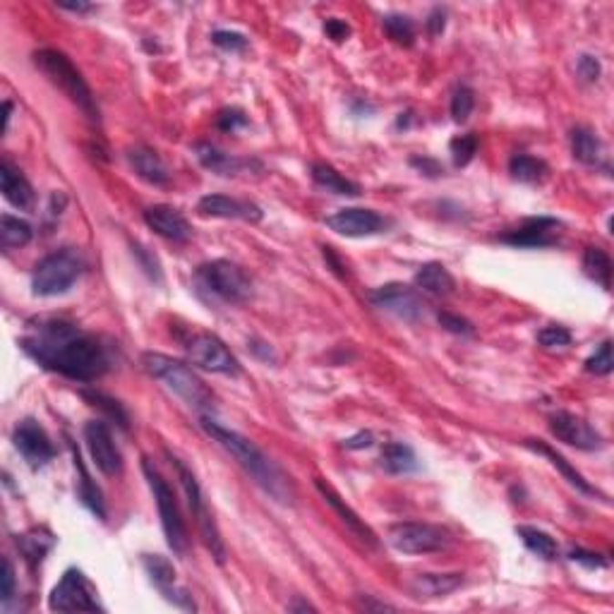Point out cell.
Returning a JSON list of instances; mask_svg holds the SVG:
<instances>
[{
	"mask_svg": "<svg viewBox=\"0 0 614 614\" xmlns=\"http://www.w3.org/2000/svg\"><path fill=\"white\" fill-rule=\"evenodd\" d=\"M70 446H72V461H75V471L79 473V485H77L79 502L85 504L87 509L92 511L94 517L104 521V518H106L104 492H101V487L94 483L92 476H89V471H87V466H85V461H82V456H79L77 446H75V445H70Z\"/></svg>",
	"mask_w": 614,
	"mask_h": 614,
	"instance_id": "cell-26",
	"label": "cell"
},
{
	"mask_svg": "<svg viewBox=\"0 0 614 614\" xmlns=\"http://www.w3.org/2000/svg\"><path fill=\"white\" fill-rule=\"evenodd\" d=\"M370 301L384 310V312L394 314L404 322H418L423 317V301L420 295L405 283H386V286L377 288Z\"/></svg>",
	"mask_w": 614,
	"mask_h": 614,
	"instance_id": "cell-15",
	"label": "cell"
},
{
	"mask_svg": "<svg viewBox=\"0 0 614 614\" xmlns=\"http://www.w3.org/2000/svg\"><path fill=\"white\" fill-rule=\"evenodd\" d=\"M216 125H219V130L233 132L238 130V128H242V125H248V118H245V113L238 111V108H226V111L219 113Z\"/></svg>",
	"mask_w": 614,
	"mask_h": 614,
	"instance_id": "cell-44",
	"label": "cell"
},
{
	"mask_svg": "<svg viewBox=\"0 0 614 614\" xmlns=\"http://www.w3.org/2000/svg\"><path fill=\"white\" fill-rule=\"evenodd\" d=\"M169 461L176 468L178 480L183 485L185 496H188V507L192 511V517H195V523L197 528H200V536H202L204 545H207V549H210L211 557L216 559V564H223L226 562V545H223L221 533L216 528V521L211 517L210 507H207V499H204V492L200 487V483H197L195 473L189 471L188 466L178 456H173V454H169Z\"/></svg>",
	"mask_w": 614,
	"mask_h": 614,
	"instance_id": "cell-7",
	"label": "cell"
},
{
	"mask_svg": "<svg viewBox=\"0 0 614 614\" xmlns=\"http://www.w3.org/2000/svg\"><path fill=\"white\" fill-rule=\"evenodd\" d=\"M34 66L39 67L48 77V82L58 87L60 92L66 94L87 118L92 123H98L97 98L87 85V79L82 77V72L72 66V60L66 53L56 51V48H41V51L34 53Z\"/></svg>",
	"mask_w": 614,
	"mask_h": 614,
	"instance_id": "cell-4",
	"label": "cell"
},
{
	"mask_svg": "<svg viewBox=\"0 0 614 614\" xmlns=\"http://www.w3.org/2000/svg\"><path fill=\"white\" fill-rule=\"evenodd\" d=\"M523 445H526V449H530V451H536V454H540V456H545L549 461V464L555 466L557 471L562 473L564 476V480H567L568 485H574L576 490L578 492H583V495H590V496H602L600 492L595 490L593 485L588 483V480H586V477L581 476V473L576 471L574 466L568 464L567 458L562 456V454H557L555 449H552V446H547L545 445V442H540V439H526V442H523Z\"/></svg>",
	"mask_w": 614,
	"mask_h": 614,
	"instance_id": "cell-24",
	"label": "cell"
},
{
	"mask_svg": "<svg viewBox=\"0 0 614 614\" xmlns=\"http://www.w3.org/2000/svg\"><path fill=\"white\" fill-rule=\"evenodd\" d=\"M197 211L202 216H211V219H238V221L248 223L261 221V210L257 204L226 195H204L197 202Z\"/></svg>",
	"mask_w": 614,
	"mask_h": 614,
	"instance_id": "cell-19",
	"label": "cell"
},
{
	"mask_svg": "<svg viewBox=\"0 0 614 614\" xmlns=\"http://www.w3.org/2000/svg\"><path fill=\"white\" fill-rule=\"evenodd\" d=\"M195 154L200 159V164L207 170L216 173V176H238V173H245L255 166V161H248V159H238L233 154H226L223 149L214 147L210 142H197Z\"/></svg>",
	"mask_w": 614,
	"mask_h": 614,
	"instance_id": "cell-22",
	"label": "cell"
},
{
	"mask_svg": "<svg viewBox=\"0 0 614 614\" xmlns=\"http://www.w3.org/2000/svg\"><path fill=\"white\" fill-rule=\"evenodd\" d=\"M578 75H581L586 82H595V79L600 77V63L593 56H581L578 58Z\"/></svg>",
	"mask_w": 614,
	"mask_h": 614,
	"instance_id": "cell-48",
	"label": "cell"
},
{
	"mask_svg": "<svg viewBox=\"0 0 614 614\" xmlns=\"http://www.w3.org/2000/svg\"><path fill=\"white\" fill-rule=\"evenodd\" d=\"M60 10H67V13H89L92 5H87V3H58Z\"/></svg>",
	"mask_w": 614,
	"mask_h": 614,
	"instance_id": "cell-53",
	"label": "cell"
},
{
	"mask_svg": "<svg viewBox=\"0 0 614 614\" xmlns=\"http://www.w3.org/2000/svg\"><path fill=\"white\" fill-rule=\"evenodd\" d=\"M82 271H85V260L77 250H56L34 267L32 293L39 298H56V295L67 293L77 283Z\"/></svg>",
	"mask_w": 614,
	"mask_h": 614,
	"instance_id": "cell-5",
	"label": "cell"
},
{
	"mask_svg": "<svg viewBox=\"0 0 614 614\" xmlns=\"http://www.w3.org/2000/svg\"><path fill=\"white\" fill-rule=\"evenodd\" d=\"M85 442L92 454V461L104 476H118L123 471V456H120V449L113 442V435L106 423L89 420L85 425Z\"/></svg>",
	"mask_w": 614,
	"mask_h": 614,
	"instance_id": "cell-13",
	"label": "cell"
},
{
	"mask_svg": "<svg viewBox=\"0 0 614 614\" xmlns=\"http://www.w3.org/2000/svg\"><path fill=\"white\" fill-rule=\"evenodd\" d=\"M13 445L32 468H41L56 456V446H53L48 432L32 418L17 423L13 432Z\"/></svg>",
	"mask_w": 614,
	"mask_h": 614,
	"instance_id": "cell-12",
	"label": "cell"
},
{
	"mask_svg": "<svg viewBox=\"0 0 614 614\" xmlns=\"http://www.w3.org/2000/svg\"><path fill=\"white\" fill-rule=\"evenodd\" d=\"M142 471L147 483H149V490L157 499L159 507V518H161V528H164L166 543L169 547L176 552V555L185 557L189 549V537H188V526L183 521V514H180V507H178V499L170 490V485L166 483L164 476L151 466L149 458H142Z\"/></svg>",
	"mask_w": 614,
	"mask_h": 614,
	"instance_id": "cell-6",
	"label": "cell"
},
{
	"mask_svg": "<svg viewBox=\"0 0 614 614\" xmlns=\"http://www.w3.org/2000/svg\"><path fill=\"white\" fill-rule=\"evenodd\" d=\"M82 399L89 401V405H94V408H98V411H104L106 415H108L116 425L123 427V430L130 427V418H128L125 408L118 404V401L111 399V396H106V394H101V392H82Z\"/></svg>",
	"mask_w": 614,
	"mask_h": 614,
	"instance_id": "cell-37",
	"label": "cell"
},
{
	"mask_svg": "<svg viewBox=\"0 0 614 614\" xmlns=\"http://www.w3.org/2000/svg\"><path fill=\"white\" fill-rule=\"evenodd\" d=\"M22 351L41 367L75 382H94L111 365L101 341L66 320L36 322L22 339Z\"/></svg>",
	"mask_w": 614,
	"mask_h": 614,
	"instance_id": "cell-1",
	"label": "cell"
},
{
	"mask_svg": "<svg viewBox=\"0 0 614 614\" xmlns=\"http://www.w3.org/2000/svg\"><path fill=\"white\" fill-rule=\"evenodd\" d=\"M202 427L204 432L214 439L216 445L229 451L230 456L236 458L242 471L248 473V476H252V480H255V483L260 485L261 490L267 492L274 502L293 504L295 490L293 483H291V477H288L286 473H283L281 468H279V466H276L274 461L255 445V442H250L248 437H242L240 432L219 425V423L211 418H202Z\"/></svg>",
	"mask_w": 614,
	"mask_h": 614,
	"instance_id": "cell-2",
	"label": "cell"
},
{
	"mask_svg": "<svg viewBox=\"0 0 614 614\" xmlns=\"http://www.w3.org/2000/svg\"><path fill=\"white\" fill-rule=\"evenodd\" d=\"M197 283L207 293L221 298L223 302L242 305L252 298V279L245 274V269L229 260L207 261L197 269Z\"/></svg>",
	"mask_w": 614,
	"mask_h": 614,
	"instance_id": "cell-8",
	"label": "cell"
},
{
	"mask_svg": "<svg viewBox=\"0 0 614 614\" xmlns=\"http://www.w3.org/2000/svg\"><path fill=\"white\" fill-rule=\"evenodd\" d=\"M445 25H446V13L442 7H435L430 13V20H427V29H430L432 36H439V34L445 32Z\"/></svg>",
	"mask_w": 614,
	"mask_h": 614,
	"instance_id": "cell-50",
	"label": "cell"
},
{
	"mask_svg": "<svg viewBox=\"0 0 614 614\" xmlns=\"http://www.w3.org/2000/svg\"><path fill=\"white\" fill-rule=\"evenodd\" d=\"M211 41H214L219 48H223V51H230V53L245 51V48H248V39H245L242 34L226 32V29H219V32L211 34Z\"/></svg>",
	"mask_w": 614,
	"mask_h": 614,
	"instance_id": "cell-43",
	"label": "cell"
},
{
	"mask_svg": "<svg viewBox=\"0 0 614 614\" xmlns=\"http://www.w3.org/2000/svg\"><path fill=\"white\" fill-rule=\"evenodd\" d=\"M571 154L581 164L598 166L602 161L605 147L590 128H574L571 130Z\"/></svg>",
	"mask_w": 614,
	"mask_h": 614,
	"instance_id": "cell-29",
	"label": "cell"
},
{
	"mask_svg": "<svg viewBox=\"0 0 614 614\" xmlns=\"http://www.w3.org/2000/svg\"><path fill=\"white\" fill-rule=\"evenodd\" d=\"M3 588H0V598H3V602H10L13 600L15 595V567L10 559H3Z\"/></svg>",
	"mask_w": 614,
	"mask_h": 614,
	"instance_id": "cell-46",
	"label": "cell"
},
{
	"mask_svg": "<svg viewBox=\"0 0 614 614\" xmlns=\"http://www.w3.org/2000/svg\"><path fill=\"white\" fill-rule=\"evenodd\" d=\"M549 430L555 435L559 442L568 446H576V449L583 451H595L602 449V435L595 427H590L588 423L574 413L568 411H557L552 413V418H549Z\"/></svg>",
	"mask_w": 614,
	"mask_h": 614,
	"instance_id": "cell-14",
	"label": "cell"
},
{
	"mask_svg": "<svg viewBox=\"0 0 614 614\" xmlns=\"http://www.w3.org/2000/svg\"><path fill=\"white\" fill-rule=\"evenodd\" d=\"M583 271L588 276L590 281H595L598 286H602L605 291H609L612 286V260L605 250L600 248H588L583 252Z\"/></svg>",
	"mask_w": 614,
	"mask_h": 614,
	"instance_id": "cell-33",
	"label": "cell"
},
{
	"mask_svg": "<svg viewBox=\"0 0 614 614\" xmlns=\"http://www.w3.org/2000/svg\"><path fill=\"white\" fill-rule=\"evenodd\" d=\"M464 574H418L413 576L408 588L415 598H446L461 588Z\"/></svg>",
	"mask_w": 614,
	"mask_h": 614,
	"instance_id": "cell-27",
	"label": "cell"
},
{
	"mask_svg": "<svg viewBox=\"0 0 614 614\" xmlns=\"http://www.w3.org/2000/svg\"><path fill=\"white\" fill-rule=\"evenodd\" d=\"M48 609L53 612H104L98 593L79 568H67L63 578L48 595Z\"/></svg>",
	"mask_w": 614,
	"mask_h": 614,
	"instance_id": "cell-9",
	"label": "cell"
},
{
	"mask_svg": "<svg viewBox=\"0 0 614 614\" xmlns=\"http://www.w3.org/2000/svg\"><path fill=\"white\" fill-rule=\"evenodd\" d=\"M415 286L423 288V291L430 295H439V298H445V295H451L456 291L454 276H451L449 269H446L445 264H439V261H427V264H423V267L415 271Z\"/></svg>",
	"mask_w": 614,
	"mask_h": 614,
	"instance_id": "cell-28",
	"label": "cell"
},
{
	"mask_svg": "<svg viewBox=\"0 0 614 614\" xmlns=\"http://www.w3.org/2000/svg\"><path fill=\"white\" fill-rule=\"evenodd\" d=\"M0 188H3V197L15 210H32L34 207V188L22 176V170L15 169L7 159H3V164H0Z\"/></svg>",
	"mask_w": 614,
	"mask_h": 614,
	"instance_id": "cell-23",
	"label": "cell"
},
{
	"mask_svg": "<svg viewBox=\"0 0 614 614\" xmlns=\"http://www.w3.org/2000/svg\"><path fill=\"white\" fill-rule=\"evenodd\" d=\"M128 161H130L132 170L142 178L144 183L149 185H166L169 183V173H166V166L161 161L157 151L149 149V147H130L128 149Z\"/></svg>",
	"mask_w": 614,
	"mask_h": 614,
	"instance_id": "cell-25",
	"label": "cell"
},
{
	"mask_svg": "<svg viewBox=\"0 0 614 614\" xmlns=\"http://www.w3.org/2000/svg\"><path fill=\"white\" fill-rule=\"evenodd\" d=\"M439 324L451 333H473V324L464 317L451 312H439Z\"/></svg>",
	"mask_w": 614,
	"mask_h": 614,
	"instance_id": "cell-45",
	"label": "cell"
},
{
	"mask_svg": "<svg viewBox=\"0 0 614 614\" xmlns=\"http://www.w3.org/2000/svg\"><path fill=\"white\" fill-rule=\"evenodd\" d=\"M537 343L543 348H567L571 346V332L559 324H549L537 332Z\"/></svg>",
	"mask_w": 614,
	"mask_h": 614,
	"instance_id": "cell-41",
	"label": "cell"
},
{
	"mask_svg": "<svg viewBox=\"0 0 614 614\" xmlns=\"http://www.w3.org/2000/svg\"><path fill=\"white\" fill-rule=\"evenodd\" d=\"M53 543H56L53 536L44 528H34L29 530V533H25V536L17 537V547H20V552L25 555L29 567H36V564L48 555V549L53 547Z\"/></svg>",
	"mask_w": 614,
	"mask_h": 614,
	"instance_id": "cell-34",
	"label": "cell"
},
{
	"mask_svg": "<svg viewBox=\"0 0 614 614\" xmlns=\"http://www.w3.org/2000/svg\"><path fill=\"white\" fill-rule=\"evenodd\" d=\"M386 540L401 555H432V552L446 547L449 536H446V530L432 526V523L405 521L394 523L386 533Z\"/></svg>",
	"mask_w": 614,
	"mask_h": 614,
	"instance_id": "cell-11",
	"label": "cell"
},
{
	"mask_svg": "<svg viewBox=\"0 0 614 614\" xmlns=\"http://www.w3.org/2000/svg\"><path fill=\"white\" fill-rule=\"evenodd\" d=\"M147 574H149L151 583L161 590V595H166V600H170L178 608L195 609V602H192V595L188 593V588L178 586V576L173 564L161 555H147L142 559Z\"/></svg>",
	"mask_w": 614,
	"mask_h": 614,
	"instance_id": "cell-18",
	"label": "cell"
},
{
	"mask_svg": "<svg viewBox=\"0 0 614 614\" xmlns=\"http://www.w3.org/2000/svg\"><path fill=\"white\" fill-rule=\"evenodd\" d=\"M10 116H13V104L5 101V104H3V130H7V125H10Z\"/></svg>",
	"mask_w": 614,
	"mask_h": 614,
	"instance_id": "cell-55",
	"label": "cell"
},
{
	"mask_svg": "<svg viewBox=\"0 0 614 614\" xmlns=\"http://www.w3.org/2000/svg\"><path fill=\"white\" fill-rule=\"evenodd\" d=\"M183 348L195 365L204 367L210 373L229 374V377L240 374V363H238L236 355L230 353L226 343L216 333L189 332L183 339Z\"/></svg>",
	"mask_w": 614,
	"mask_h": 614,
	"instance_id": "cell-10",
	"label": "cell"
},
{
	"mask_svg": "<svg viewBox=\"0 0 614 614\" xmlns=\"http://www.w3.org/2000/svg\"><path fill=\"white\" fill-rule=\"evenodd\" d=\"M382 466L392 476H408V473L418 471V456L413 446L404 445V442H389L382 449Z\"/></svg>",
	"mask_w": 614,
	"mask_h": 614,
	"instance_id": "cell-30",
	"label": "cell"
},
{
	"mask_svg": "<svg viewBox=\"0 0 614 614\" xmlns=\"http://www.w3.org/2000/svg\"><path fill=\"white\" fill-rule=\"evenodd\" d=\"M509 173L518 183H540L547 176V164L530 154H514L509 161Z\"/></svg>",
	"mask_w": 614,
	"mask_h": 614,
	"instance_id": "cell-36",
	"label": "cell"
},
{
	"mask_svg": "<svg viewBox=\"0 0 614 614\" xmlns=\"http://www.w3.org/2000/svg\"><path fill=\"white\" fill-rule=\"evenodd\" d=\"M343 445H346V449H367V446L374 445V437L373 432H358L355 437L346 439Z\"/></svg>",
	"mask_w": 614,
	"mask_h": 614,
	"instance_id": "cell-51",
	"label": "cell"
},
{
	"mask_svg": "<svg viewBox=\"0 0 614 614\" xmlns=\"http://www.w3.org/2000/svg\"><path fill=\"white\" fill-rule=\"evenodd\" d=\"M562 233V221H557L552 216H536L526 219L518 229H511L499 236V240L517 248H547L559 240Z\"/></svg>",
	"mask_w": 614,
	"mask_h": 614,
	"instance_id": "cell-16",
	"label": "cell"
},
{
	"mask_svg": "<svg viewBox=\"0 0 614 614\" xmlns=\"http://www.w3.org/2000/svg\"><path fill=\"white\" fill-rule=\"evenodd\" d=\"M142 365L151 377L159 379L176 396H180L189 408L210 411L211 405H214V394H211L210 386L192 373V367L180 363V360L164 353H144Z\"/></svg>",
	"mask_w": 614,
	"mask_h": 614,
	"instance_id": "cell-3",
	"label": "cell"
},
{
	"mask_svg": "<svg viewBox=\"0 0 614 614\" xmlns=\"http://www.w3.org/2000/svg\"><path fill=\"white\" fill-rule=\"evenodd\" d=\"M382 26H384L386 36L399 46H411L413 39H415V25L405 15H386L382 20Z\"/></svg>",
	"mask_w": 614,
	"mask_h": 614,
	"instance_id": "cell-38",
	"label": "cell"
},
{
	"mask_svg": "<svg viewBox=\"0 0 614 614\" xmlns=\"http://www.w3.org/2000/svg\"><path fill=\"white\" fill-rule=\"evenodd\" d=\"M288 609H314L310 602H295V605H288Z\"/></svg>",
	"mask_w": 614,
	"mask_h": 614,
	"instance_id": "cell-56",
	"label": "cell"
},
{
	"mask_svg": "<svg viewBox=\"0 0 614 614\" xmlns=\"http://www.w3.org/2000/svg\"><path fill=\"white\" fill-rule=\"evenodd\" d=\"M473 108H476V92L471 87H458L451 97V118L456 123H466L471 118Z\"/></svg>",
	"mask_w": 614,
	"mask_h": 614,
	"instance_id": "cell-40",
	"label": "cell"
},
{
	"mask_svg": "<svg viewBox=\"0 0 614 614\" xmlns=\"http://www.w3.org/2000/svg\"><path fill=\"white\" fill-rule=\"evenodd\" d=\"M324 32H327L329 39L341 44V41H346L348 36H351V26H348L343 20H339V17H332V20L324 22Z\"/></svg>",
	"mask_w": 614,
	"mask_h": 614,
	"instance_id": "cell-47",
	"label": "cell"
},
{
	"mask_svg": "<svg viewBox=\"0 0 614 614\" xmlns=\"http://www.w3.org/2000/svg\"><path fill=\"white\" fill-rule=\"evenodd\" d=\"M571 562H578V564H583V567H588V568H602V567H608V562H605V559H602V555H595V552H586V549H574V552H571Z\"/></svg>",
	"mask_w": 614,
	"mask_h": 614,
	"instance_id": "cell-49",
	"label": "cell"
},
{
	"mask_svg": "<svg viewBox=\"0 0 614 614\" xmlns=\"http://www.w3.org/2000/svg\"><path fill=\"white\" fill-rule=\"evenodd\" d=\"M144 223L149 226L157 236L166 238V240L173 242H185L192 236V226L188 223L183 214L169 204H157V207H149L144 211Z\"/></svg>",
	"mask_w": 614,
	"mask_h": 614,
	"instance_id": "cell-21",
	"label": "cell"
},
{
	"mask_svg": "<svg viewBox=\"0 0 614 614\" xmlns=\"http://www.w3.org/2000/svg\"><path fill=\"white\" fill-rule=\"evenodd\" d=\"M517 536L521 537L523 545L533 552V555H537L540 559H545V562H552V559H557V555H559V545H557V540L549 533H545V530L540 528H533V526H517Z\"/></svg>",
	"mask_w": 614,
	"mask_h": 614,
	"instance_id": "cell-32",
	"label": "cell"
},
{
	"mask_svg": "<svg viewBox=\"0 0 614 614\" xmlns=\"http://www.w3.org/2000/svg\"><path fill=\"white\" fill-rule=\"evenodd\" d=\"M32 238H34L32 223L20 219V216L3 214V219H0V240H3V248L5 250L25 248Z\"/></svg>",
	"mask_w": 614,
	"mask_h": 614,
	"instance_id": "cell-35",
	"label": "cell"
},
{
	"mask_svg": "<svg viewBox=\"0 0 614 614\" xmlns=\"http://www.w3.org/2000/svg\"><path fill=\"white\" fill-rule=\"evenodd\" d=\"M451 159H454V166L456 169H464L473 161V157L477 154V138L476 135H458L456 139H451L449 144Z\"/></svg>",
	"mask_w": 614,
	"mask_h": 614,
	"instance_id": "cell-39",
	"label": "cell"
},
{
	"mask_svg": "<svg viewBox=\"0 0 614 614\" xmlns=\"http://www.w3.org/2000/svg\"><path fill=\"white\" fill-rule=\"evenodd\" d=\"M324 260L329 261V267H332L333 271H336V274L341 276V279H343V276L348 274V271H343V269H346V264H341V261L336 260V257H333V250L332 248H324Z\"/></svg>",
	"mask_w": 614,
	"mask_h": 614,
	"instance_id": "cell-52",
	"label": "cell"
},
{
	"mask_svg": "<svg viewBox=\"0 0 614 614\" xmlns=\"http://www.w3.org/2000/svg\"><path fill=\"white\" fill-rule=\"evenodd\" d=\"M314 487H317V492L324 496V502H327L329 507H332V509L339 514L341 521L346 523V528L351 530L355 537H358L360 543H365L367 547H379V540H377V536H374V530L370 528V526H367V523L363 521V518H360L358 514H355V511L351 509L346 502H343V499H341L339 492L333 490L327 480H322V477H314Z\"/></svg>",
	"mask_w": 614,
	"mask_h": 614,
	"instance_id": "cell-20",
	"label": "cell"
},
{
	"mask_svg": "<svg viewBox=\"0 0 614 614\" xmlns=\"http://www.w3.org/2000/svg\"><path fill=\"white\" fill-rule=\"evenodd\" d=\"M327 226L336 230L339 236L346 238H370L384 233L386 219L373 210H360V207H348L339 210L327 219Z\"/></svg>",
	"mask_w": 614,
	"mask_h": 614,
	"instance_id": "cell-17",
	"label": "cell"
},
{
	"mask_svg": "<svg viewBox=\"0 0 614 614\" xmlns=\"http://www.w3.org/2000/svg\"><path fill=\"white\" fill-rule=\"evenodd\" d=\"M310 170H312L314 183L327 189V192H332V195H346V197L360 195V185L353 183V180H348L346 176H341L333 166L317 161V164H312Z\"/></svg>",
	"mask_w": 614,
	"mask_h": 614,
	"instance_id": "cell-31",
	"label": "cell"
},
{
	"mask_svg": "<svg viewBox=\"0 0 614 614\" xmlns=\"http://www.w3.org/2000/svg\"><path fill=\"white\" fill-rule=\"evenodd\" d=\"M612 367H614L612 343L605 341V343H602V346L598 348V351H595L588 360H586V370L593 374H609L612 373Z\"/></svg>",
	"mask_w": 614,
	"mask_h": 614,
	"instance_id": "cell-42",
	"label": "cell"
},
{
	"mask_svg": "<svg viewBox=\"0 0 614 614\" xmlns=\"http://www.w3.org/2000/svg\"><path fill=\"white\" fill-rule=\"evenodd\" d=\"M358 608L360 609H394L392 605H386V602H370V598H360V602H358Z\"/></svg>",
	"mask_w": 614,
	"mask_h": 614,
	"instance_id": "cell-54",
	"label": "cell"
}]
</instances>
